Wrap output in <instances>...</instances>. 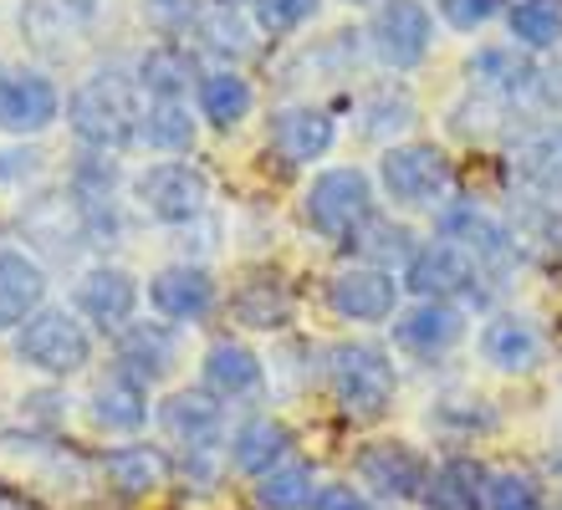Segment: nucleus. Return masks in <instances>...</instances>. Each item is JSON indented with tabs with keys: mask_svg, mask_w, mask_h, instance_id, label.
Instances as JSON below:
<instances>
[{
	"mask_svg": "<svg viewBox=\"0 0 562 510\" xmlns=\"http://www.w3.org/2000/svg\"><path fill=\"white\" fill-rule=\"evenodd\" d=\"M88 408H92V423H98V429H108V434H134V429L148 423V388L138 378H128V373H113V378H103L92 388Z\"/></svg>",
	"mask_w": 562,
	"mask_h": 510,
	"instance_id": "b1692460",
	"label": "nucleus"
},
{
	"mask_svg": "<svg viewBox=\"0 0 562 510\" xmlns=\"http://www.w3.org/2000/svg\"><path fill=\"white\" fill-rule=\"evenodd\" d=\"M379 184L404 209H435L456 184V169L435 144H389L379 159Z\"/></svg>",
	"mask_w": 562,
	"mask_h": 510,
	"instance_id": "39448f33",
	"label": "nucleus"
},
{
	"mask_svg": "<svg viewBox=\"0 0 562 510\" xmlns=\"http://www.w3.org/2000/svg\"><path fill=\"white\" fill-rule=\"evenodd\" d=\"M194 77V52L179 42H159L138 57V88L154 92V102H179V92Z\"/></svg>",
	"mask_w": 562,
	"mask_h": 510,
	"instance_id": "cd10ccee",
	"label": "nucleus"
},
{
	"mask_svg": "<svg viewBox=\"0 0 562 510\" xmlns=\"http://www.w3.org/2000/svg\"><path fill=\"white\" fill-rule=\"evenodd\" d=\"M475 281H481V265L465 256L450 240H429L409 256L404 265V286L419 296V302H456V296H471Z\"/></svg>",
	"mask_w": 562,
	"mask_h": 510,
	"instance_id": "9b49d317",
	"label": "nucleus"
},
{
	"mask_svg": "<svg viewBox=\"0 0 562 510\" xmlns=\"http://www.w3.org/2000/svg\"><path fill=\"white\" fill-rule=\"evenodd\" d=\"M348 5H369V0H348Z\"/></svg>",
	"mask_w": 562,
	"mask_h": 510,
	"instance_id": "49530a36",
	"label": "nucleus"
},
{
	"mask_svg": "<svg viewBox=\"0 0 562 510\" xmlns=\"http://www.w3.org/2000/svg\"><path fill=\"white\" fill-rule=\"evenodd\" d=\"M251 102H256V92L236 67H221V72L200 77V117L215 123V128H236L240 117L251 113Z\"/></svg>",
	"mask_w": 562,
	"mask_h": 510,
	"instance_id": "c85d7f7f",
	"label": "nucleus"
},
{
	"mask_svg": "<svg viewBox=\"0 0 562 510\" xmlns=\"http://www.w3.org/2000/svg\"><path fill=\"white\" fill-rule=\"evenodd\" d=\"M537 98H542V107H552V113H562V46L558 57L548 61V67H537Z\"/></svg>",
	"mask_w": 562,
	"mask_h": 510,
	"instance_id": "79ce46f5",
	"label": "nucleus"
},
{
	"mask_svg": "<svg viewBox=\"0 0 562 510\" xmlns=\"http://www.w3.org/2000/svg\"><path fill=\"white\" fill-rule=\"evenodd\" d=\"M302 215L323 240L333 246H353L358 235L373 225V179L353 163L323 169L302 194Z\"/></svg>",
	"mask_w": 562,
	"mask_h": 510,
	"instance_id": "f03ea898",
	"label": "nucleus"
},
{
	"mask_svg": "<svg viewBox=\"0 0 562 510\" xmlns=\"http://www.w3.org/2000/svg\"><path fill=\"white\" fill-rule=\"evenodd\" d=\"M159 429L184 454H215L225 439V408L205 388H179L159 404Z\"/></svg>",
	"mask_w": 562,
	"mask_h": 510,
	"instance_id": "ddd939ff",
	"label": "nucleus"
},
{
	"mask_svg": "<svg viewBox=\"0 0 562 510\" xmlns=\"http://www.w3.org/2000/svg\"><path fill=\"white\" fill-rule=\"evenodd\" d=\"M486 510H542V485L527 469H502V475H491Z\"/></svg>",
	"mask_w": 562,
	"mask_h": 510,
	"instance_id": "c9c22d12",
	"label": "nucleus"
},
{
	"mask_svg": "<svg viewBox=\"0 0 562 510\" xmlns=\"http://www.w3.org/2000/svg\"><path fill=\"white\" fill-rule=\"evenodd\" d=\"M134 200L148 219L159 225H184L205 209L210 200V179L205 169H194L184 159H164V163H148L134 174Z\"/></svg>",
	"mask_w": 562,
	"mask_h": 510,
	"instance_id": "0eeeda50",
	"label": "nucleus"
},
{
	"mask_svg": "<svg viewBox=\"0 0 562 510\" xmlns=\"http://www.w3.org/2000/svg\"><path fill=\"white\" fill-rule=\"evenodd\" d=\"M353 475H358V490H363V496H379V500H389V506L425 500V485H429V465L419 460V450H409L400 439H373V444H363L353 460Z\"/></svg>",
	"mask_w": 562,
	"mask_h": 510,
	"instance_id": "6e6552de",
	"label": "nucleus"
},
{
	"mask_svg": "<svg viewBox=\"0 0 562 510\" xmlns=\"http://www.w3.org/2000/svg\"><path fill=\"white\" fill-rule=\"evenodd\" d=\"M179 363V337L164 321H128L119 332V373L138 383L169 378Z\"/></svg>",
	"mask_w": 562,
	"mask_h": 510,
	"instance_id": "6ab92c4d",
	"label": "nucleus"
},
{
	"mask_svg": "<svg viewBox=\"0 0 562 510\" xmlns=\"http://www.w3.org/2000/svg\"><path fill=\"white\" fill-rule=\"evenodd\" d=\"M148 302L169 321H205L215 311V281L205 265H164L148 281Z\"/></svg>",
	"mask_w": 562,
	"mask_h": 510,
	"instance_id": "a211bd4d",
	"label": "nucleus"
},
{
	"mask_svg": "<svg viewBox=\"0 0 562 510\" xmlns=\"http://www.w3.org/2000/svg\"><path fill=\"white\" fill-rule=\"evenodd\" d=\"M0 510H5V500H0Z\"/></svg>",
	"mask_w": 562,
	"mask_h": 510,
	"instance_id": "de8ad7c7",
	"label": "nucleus"
},
{
	"mask_svg": "<svg viewBox=\"0 0 562 510\" xmlns=\"http://www.w3.org/2000/svg\"><path fill=\"white\" fill-rule=\"evenodd\" d=\"M506 0H440V21L450 31H481L491 15H502Z\"/></svg>",
	"mask_w": 562,
	"mask_h": 510,
	"instance_id": "ea45409f",
	"label": "nucleus"
},
{
	"mask_svg": "<svg viewBox=\"0 0 562 510\" xmlns=\"http://www.w3.org/2000/svg\"><path fill=\"white\" fill-rule=\"evenodd\" d=\"M450 408H456V404H440V408H435V413H429V423L450 419ZM491 423H496V413H491V408H475V413H460V429H465V434H471V429H491Z\"/></svg>",
	"mask_w": 562,
	"mask_h": 510,
	"instance_id": "c03bdc74",
	"label": "nucleus"
},
{
	"mask_svg": "<svg viewBox=\"0 0 562 510\" xmlns=\"http://www.w3.org/2000/svg\"><path fill=\"white\" fill-rule=\"evenodd\" d=\"M36 163H42V154H21V148H0V179H31L36 174Z\"/></svg>",
	"mask_w": 562,
	"mask_h": 510,
	"instance_id": "37998d69",
	"label": "nucleus"
},
{
	"mask_svg": "<svg viewBox=\"0 0 562 510\" xmlns=\"http://www.w3.org/2000/svg\"><path fill=\"white\" fill-rule=\"evenodd\" d=\"M215 5H221V11H236V5H246V0H215Z\"/></svg>",
	"mask_w": 562,
	"mask_h": 510,
	"instance_id": "a18cd8bd",
	"label": "nucleus"
},
{
	"mask_svg": "<svg viewBox=\"0 0 562 510\" xmlns=\"http://www.w3.org/2000/svg\"><path fill=\"white\" fill-rule=\"evenodd\" d=\"M46 271L26 250H0V327H26L42 311Z\"/></svg>",
	"mask_w": 562,
	"mask_h": 510,
	"instance_id": "5701e85b",
	"label": "nucleus"
},
{
	"mask_svg": "<svg viewBox=\"0 0 562 510\" xmlns=\"http://www.w3.org/2000/svg\"><path fill=\"white\" fill-rule=\"evenodd\" d=\"M440 240H450V246H460L465 256H471L481 271H506V265L521 256L517 235L506 230L502 219H491L481 204L460 200V204H445L440 209Z\"/></svg>",
	"mask_w": 562,
	"mask_h": 510,
	"instance_id": "9d476101",
	"label": "nucleus"
},
{
	"mask_svg": "<svg viewBox=\"0 0 562 510\" xmlns=\"http://www.w3.org/2000/svg\"><path fill=\"white\" fill-rule=\"evenodd\" d=\"M256 5V26L271 31V36H292L323 11V0H251Z\"/></svg>",
	"mask_w": 562,
	"mask_h": 510,
	"instance_id": "e433bc0d",
	"label": "nucleus"
},
{
	"mask_svg": "<svg viewBox=\"0 0 562 510\" xmlns=\"http://www.w3.org/2000/svg\"><path fill=\"white\" fill-rule=\"evenodd\" d=\"M251 496L261 510H307L312 496H317V475H312L307 460H286V465H277L271 475L256 480Z\"/></svg>",
	"mask_w": 562,
	"mask_h": 510,
	"instance_id": "7c9ffc66",
	"label": "nucleus"
},
{
	"mask_svg": "<svg viewBox=\"0 0 562 510\" xmlns=\"http://www.w3.org/2000/svg\"><path fill=\"white\" fill-rule=\"evenodd\" d=\"M200 0H144V21L164 36H179V31H190L200 21Z\"/></svg>",
	"mask_w": 562,
	"mask_h": 510,
	"instance_id": "58836bf2",
	"label": "nucleus"
},
{
	"mask_svg": "<svg viewBox=\"0 0 562 510\" xmlns=\"http://www.w3.org/2000/svg\"><path fill=\"white\" fill-rule=\"evenodd\" d=\"M231 311H236V321L251 327V332H281V327L292 321V292H286L281 276H267V271H261V276L236 286Z\"/></svg>",
	"mask_w": 562,
	"mask_h": 510,
	"instance_id": "393cba45",
	"label": "nucleus"
},
{
	"mask_svg": "<svg viewBox=\"0 0 562 510\" xmlns=\"http://www.w3.org/2000/svg\"><path fill=\"white\" fill-rule=\"evenodd\" d=\"M506 26H512L517 46L552 52V46H562V0H517L506 11Z\"/></svg>",
	"mask_w": 562,
	"mask_h": 510,
	"instance_id": "473e14b6",
	"label": "nucleus"
},
{
	"mask_svg": "<svg viewBox=\"0 0 562 510\" xmlns=\"http://www.w3.org/2000/svg\"><path fill=\"white\" fill-rule=\"evenodd\" d=\"M15 358L26 367H36V373H46V378H72V373L88 367L92 337L72 311L42 306L26 327H15Z\"/></svg>",
	"mask_w": 562,
	"mask_h": 510,
	"instance_id": "20e7f679",
	"label": "nucleus"
},
{
	"mask_svg": "<svg viewBox=\"0 0 562 510\" xmlns=\"http://www.w3.org/2000/svg\"><path fill=\"white\" fill-rule=\"evenodd\" d=\"M138 306V281L123 265H92L77 281V311L88 321H98L103 332H123L134 321Z\"/></svg>",
	"mask_w": 562,
	"mask_h": 510,
	"instance_id": "2eb2a0df",
	"label": "nucleus"
},
{
	"mask_svg": "<svg viewBox=\"0 0 562 510\" xmlns=\"http://www.w3.org/2000/svg\"><path fill=\"white\" fill-rule=\"evenodd\" d=\"M369 46L389 72H415L435 46V15L425 0H379L369 21Z\"/></svg>",
	"mask_w": 562,
	"mask_h": 510,
	"instance_id": "423d86ee",
	"label": "nucleus"
},
{
	"mask_svg": "<svg viewBox=\"0 0 562 510\" xmlns=\"http://www.w3.org/2000/svg\"><path fill=\"white\" fill-rule=\"evenodd\" d=\"M138 138L154 154H190L194 138H200V123L190 117L184 102H148L144 123H138Z\"/></svg>",
	"mask_w": 562,
	"mask_h": 510,
	"instance_id": "c756f323",
	"label": "nucleus"
},
{
	"mask_svg": "<svg viewBox=\"0 0 562 510\" xmlns=\"http://www.w3.org/2000/svg\"><path fill=\"white\" fill-rule=\"evenodd\" d=\"M286 454H292V429L281 419H271V413L246 419L236 434H231V465H236L240 475H251V480H261V475H271L277 465H286Z\"/></svg>",
	"mask_w": 562,
	"mask_h": 510,
	"instance_id": "4be33fe9",
	"label": "nucleus"
},
{
	"mask_svg": "<svg viewBox=\"0 0 562 510\" xmlns=\"http://www.w3.org/2000/svg\"><path fill=\"white\" fill-rule=\"evenodd\" d=\"M363 113H369L363 133H369V138H389V133H404L415 123V102L404 98V92H379V98H369Z\"/></svg>",
	"mask_w": 562,
	"mask_h": 510,
	"instance_id": "4c0bfd02",
	"label": "nucleus"
},
{
	"mask_svg": "<svg viewBox=\"0 0 562 510\" xmlns=\"http://www.w3.org/2000/svg\"><path fill=\"white\" fill-rule=\"evenodd\" d=\"M200 378H205V394L215 398H240L261 388V358H256L246 342H215L200 363Z\"/></svg>",
	"mask_w": 562,
	"mask_h": 510,
	"instance_id": "a878e982",
	"label": "nucleus"
},
{
	"mask_svg": "<svg viewBox=\"0 0 562 510\" xmlns=\"http://www.w3.org/2000/svg\"><path fill=\"white\" fill-rule=\"evenodd\" d=\"M400 296L404 281H394V271H379V265H342L327 281V306L342 321H394Z\"/></svg>",
	"mask_w": 562,
	"mask_h": 510,
	"instance_id": "1a4fd4ad",
	"label": "nucleus"
},
{
	"mask_svg": "<svg viewBox=\"0 0 562 510\" xmlns=\"http://www.w3.org/2000/svg\"><path fill=\"white\" fill-rule=\"evenodd\" d=\"M67 123L72 133L82 138L88 148H123L138 138V98H134V82H123V77H88L82 88L67 98Z\"/></svg>",
	"mask_w": 562,
	"mask_h": 510,
	"instance_id": "7ed1b4c3",
	"label": "nucleus"
},
{
	"mask_svg": "<svg viewBox=\"0 0 562 510\" xmlns=\"http://www.w3.org/2000/svg\"><path fill=\"white\" fill-rule=\"evenodd\" d=\"M194 31H200V46H205V52H215V57H236L240 61V57H251V52H256L251 26H246L236 11H221V5L200 15V21H194Z\"/></svg>",
	"mask_w": 562,
	"mask_h": 510,
	"instance_id": "72a5a7b5",
	"label": "nucleus"
},
{
	"mask_svg": "<svg viewBox=\"0 0 562 510\" xmlns=\"http://www.w3.org/2000/svg\"><path fill=\"white\" fill-rule=\"evenodd\" d=\"M465 72H471L475 88L496 92V98H521V92L537 88V67L521 57L517 46H486V52H475L465 61Z\"/></svg>",
	"mask_w": 562,
	"mask_h": 510,
	"instance_id": "bb28decb",
	"label": "nucleus"
},
{
	"mask_svg": "<svg viewBox=\"0 0 562 510\" xmlns=\"http://www.w3.org/2000/svg\"><path fill=\"white\" fill-rule=\"evenodd\" d=\"M558 190H562V184H558Z\"/></svg>",
	"mask_w": 562,
	"mask_h": 510,
	"instance_id": "09e8293b",
	"label": "nucleus"
},
{
	"mask_svg": "<svg viewBox=\"0 0 562 510\" xmlns=\"http://www.w3.org/2000/svg\"><path fill=\"white\" fill-rule=\"evenodd\" d=\"M307 510H373V500L363 496L358 485L333 480V485H317V496H312Z\"/></svg>",
	"mask_w": 562,
	"mask_h": 510,
	"instance_id": "a19ab883",
	"label": "nucleus"
},
{
	"mask_svg": "<svg viewBox=\"0 0 562 510\" xmlns=\"http://www.w3.org/2000/svg\"><path fill=\"white\" fill-rule=\"evenodd\" d=\"M481 358L496 373H537L542 358H548V342L537 332V321L517 317V311H496L481 327Z\"/></svg>",
	"mask_w": 562,
	"mask_h": 510,
	"instance_id": "f3484780",
	"label": "nucleus"
},
{
	"mask_svg": "<svg viewBox=\"0 0 562 510\" xmlns=\"http://www.w3.org/2000/svg\"><path fill=\"white\" fill-rule=\"evenodd\" d=\"M61 117V92L42 72H5L0 77V128L26 138Z\"/></svg>",
	"mask_w": 562,
	"mask_h": 510,
	"instance_id": "4468645a",
	"label": "nucleus"
},
{
	"mask_svg": "<svg viewBox=\"0 0 562 510\" xmlns=\"http://www.w3.org/2000/svg\"><path fill=\"white\" fill-rule=\"evenodd\" d=\"M267 144L281 163H317L327 159V148L338 144V123L327 107H312V102H292V107H277L267 117Z\"/></svg>",
	"mask_w": 562,
	"mask_h": 510,
	"instance_id": "f8f14e48",
	"label": "nucleus"
},
{
	"mask_svg": "<svg viewBox=\"0 0 562 510\" xmlns=\"http://www.w3.org/2000/svg\"><path fill=\"white\" fill-rule=\"evenodd\" d=\"M327 388H333V404L353 423H373L394 408L400 373H394L384 348H373V342H338V348H327Z\"/></svg>",
	"mask_w": 562,
	"mask_h": 510,
	"instance_id": "f257e3e1",
	"label": "nucleus"
},
{
	"mask_svg": "<svg viewBox=\"0 0 562 510\" xmlns=\"http://www.w3.org/2000/svg\"><path fill=\"white\" fill-rule=\"evenodd\" d=\"M358 246H363V256H369L363 265H379V271H389V261L409 265V256L419 250L415 235L404 230V225H369V230L358 235Z\"/></svg>",
	"mask_w": 562,
	"mask_h": 510,
	"instance_id": "f704fd0d",
	"label": "nucleus"
},
{
	"mask_svg": "<svg viewBox=\"0 0 562 510\" xmlns=\"http://www.w3.org/2000/svg\"><path fill=\"white\" fill-rule=\"evenodd\" d=\"M465 337V311L456 302H415L394 317V342L415 358H440Z\"/></svg>",
	"mask_w": 562,
	"mask_h": 510,
	"instance_id": "dca6fc26",
	"label": "nucleus"
},
{
	"mask_svg": "<svg viewBox=\"0 0 562 510\" xmlns=\"http://www.w3.org/2000/svg\"><path fill=\"white\" fill-rule=\"evenodd\" d=\"M486 490H491V469L475 454H450L429 469L425 485V510H486Z\"/></svg>",
	"mask_w": 562,
	"mask_h": 510,
	"instance_id": "aec40b11",
	"label": "nucleus"
},
{
	"mask_svg": "<svg viewBox=\"0 0 562 510\" xmlns=\"http://www.w3.org/2000/svg\"><path fill=\"white\" fill-rule=\"evenodd\" d=\"M517 174L532 184V190H558L562 184V123L558 128H542V133H527L512 154Z\"/></svg>",
	"mask_w": 562,
	"mask_h": 510,
	"instance_id": "2f4dec72",
	"label": "nucleus"
},
{
	"mask_svg": "<svg viewBox=\"0 0 562 510\" xmlns=\"http://www.w3.org/2000/svg\"><path fill=\"white\" fill-rule=\"evenodd\" d=\"M103 480L113 496L123 500H144L154 496L159 485H169V460L154 444H119V450L103 454Z\"/></svg>",
	"mask_w": 562,
	"mask_h": 510,
	"instance_id": "412c9836",
	"label": "nucleus"
}]
</instances>
